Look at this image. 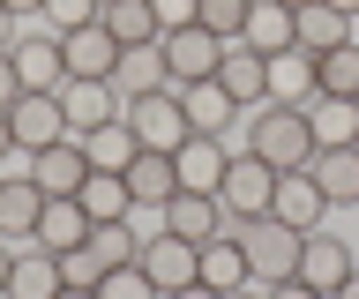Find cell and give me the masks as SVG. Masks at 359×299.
<instances>
[{
  "mask_svg": "<svg viewBox=\"0 0 359 299\" xmlns=\"http://www.w3.org/2000/svg\"><path fill=\"white\" fill-rule=\"evenodd\" d=\"M157 53H165V83H172V90H187V83H210V75H217L224 38H210L202 23H180V30H165V38H157Z\"/></svg>",
  "mask_w": 359,
  "mask_h": 299,
  "instance_id": "277c9868",
  "label": "cell"
},
{
  "mask_svg": "<svg viewBox=\"0 0 359 299\" xmlns=\"http://www.w3.org/2000/svg\"><path fill=\"white\" fill-rule=\"evenodd\" d=\"M180 113H187V127H195V135H232V120H247L240 105L224 97L217 75H210V83H187V90H180Z\"/></svg>",
  "mask_w": 359,
  "mask_h": 299,
  "instance_id": "d6986e66",
  "label": "cell"
},
{
  "mask_svg": "<svg viewBox=\"0 0 359 299\" xmlns=\"http://www.w3.org/2000/svg\"><path fill=\"white\" fill-rule=\"evenodd\" d=\"M314 187L330 195V209H344V202H359V150L352 142H337V150H314Z\"/></svg>",
  "mask_w": 359,
  "mask_h": 299,
  "instance_id": "d4e9b609",
  "label": "cell"
},
{
  "mask_svg": "<svg viewBox=\"0 0 359 299\" xmlns=\"http://www.w3.org/2000/svg\"><path fill=\"white\" fill-rule=\"evenodd\" d=\"M165 299H224V292H210V284L195 277V284H180V292H165Z\"/></svg>",
  "mask_w": 359,
  "mask_h": 299,
  "instance_id": "60d3db41",
  "label": "cell"
},
{
  "mask_svg": "<svg viewBox=\"0 0 359 299\" xmlns=\"http://www.w3.org/2000/svg\"><path fill=\"white\" fill-rule=\"evenodd\" d=\"M285 8H307V0H285Z\"/></svg>",
  "mask_w": 359,
  "mask_h": 299,
  "instance_id": "f907efd6",
  "label": "cell"
},
{
  "mask_svg": "<svg viewBox=\"0 0 359 299\" xmlns=\"http://www.w3.org/2000/svg\"><path fill=\"white\" fill-rule=\"evenodd\" d=\"M0 8H8V15H38L45 0H0Z\"/></svg>",
  "mask_w": 359,
  "mask_h": 299,
  "instance_id": "ee69618b",
  "label": "cell"
},
{
  "mask_svg": "<svg viewBox=\"0 0 359 299\" xmlns=\"http://www.w3.org/2000/svg\"><path fill=\"white\" fill-rule=\"evenodd\" d=\"M269 195H277V172H269L255 150H232L217 180V202H224V225H247V217H269Z\"/></svg>",
  "mask_w": 359,
  "mask_h": 299,
  "instance_id": "3957f363",
  "label": "cell"
},
{
  "mask_svg": "<svg viewBox=\"0 0 359 299\" xmlns=\"http://www.w3.org/2000/svg\"><path fill=\"white\" fill-rule=\"evenodd\" d=\"M97 23H105L120 46H157V38H165V23H157L150 0H105V15H97Z\"/></svg>",
  "mask_w": 359,
  "mask_h": 299,
  "instance_id": "f546056e",
  "label": "cell"
},
{
  "mask_svg": "<svg viewBox=\"0 0 359 299\" xmlns=\"http://www.w3.org/2000/svg\"><path fill=\"white\" fill-rule=\"evenodd\" d=\"M247 8H255V0H195V23L210 30V38H240V30H247Z\"/></svg>",
  "mask_w": 359,
  "mask_h": 299,
  "instance_id": "e575fe53",
  "label": "cell"
},
{
  "mask_svg": "<svg viewBox=\"0 0 359 299\" xmlns=\"http://www.w3.org/2000/svg\"><path fill=\"white\" fill-rule=\"evenodd\" d=\"M240 150H255L269 172H307V165H314V127H307V105H285V97L255 105V113H247V142H240Z\"/></svg>",
  "mask_w": 359,
  "mask_h": 299,
  "instance_id": "6da1fadb",
  "label": "cell"
},
{
  "mask_svg": "<svg viewBox=\"0 0 359 299\" xmlns=\"http://www.w3.org/2000/svg\"><path fill=\"white\" fill-rule=\"evenodd\" d=\"M90 239V217H83V202L75 195H45V209H38V232H30V247H45V254H75Z\"/></svg>",
  "mask_w": 359,
  "mask_h": 299,
  "instance_id": "5bb4252c",
  "label": "cell"
},
{
  "mask_svg": "<svg viewBox=\"0 0 359 299\" xmlns=\"http://www.w3.org/2000/svg\"><path fill=\"white\" fill-rule=\"evenodd\" d=\"M135 262L150 270L157 292H180V284H195V247H187V239H172V232H150Z\"/></svg>",
  "mask_w": 359,
  "mask_h": 299,
  "instance_id": "e0dca14e",
  "label": "cell"
},
{
  "mask_svg": "<svg viewBox=\"0 0 359 299\" xmlns=\"http://www.w3.org/2000/svg\"><path fill=\"white\" fill-rule=\"evenodd\" d=\"M60 60H67V75H97V83H112L120 38H112L105 23H83V30H67V38H60Z\"/></svg>",
  "mask_w": 359,
  "mask_h": 299,
  "instance_id": "2e32d148",
  "label": "cell"
},
{
  "mask_svg": "<svg viewBox=\"0 0 359 299\" xmlns=\"http://www.w3.org/2000/svg\"><path fill=\"white\" fill-rule=\"evenodd\" d=\"M120 180H128L135 209H165V202H172V187H180V165H172V150H142Z\"/></svg>",
  "mask_w": 359,
  "mask_h": 299,
  "instance_id": "ffe728a7",
  "label": "cell"
},
{
  "mask_svg": "<svg viewBox=\"0 0 359 299\" xmlns=\"http://www.w3.org/2000/svg\"><path fill=\"white\" fill-rule=\"evenodd\" d=\"M128 127H135V142L142 150H180V142L195 135L187 127V113H180V90L165 83V90H150V97H128Z\"/></svg>",
  "mask_w": 359,
  "mask_h": 299,
  "instance_id": "5b68a950",
  "label": "cell"
},
{
  "mask_svg": "<svg viewBox=\"0 0 359 299\" xmlns=\"http://www.w3.org/2000/svg\"><path fill=\"white\" fill-rule=\"evenodd\" d=\"M120 113H128L120 90L97 83V75H67V83H60V120H67V135H97V127L120 120Z\"/></svg>",
  "mask_w": 359,
  "mask_h": 299,
  "instance_id": "8992f818",
  "label": "cell"
},
{
  "mask_svg": "<svg viewBox=\"0 0 359 299\" xmlns=\"http://www.w3.org/2000/svg\"><path fill=\"white\" fill-rule=\"evenodd\" d=\"M8 68H15L22 90H60L67 83V60H60V38H53V30H15Z\"/></svg>",
  "mask_w": 359,
  "mask_h": 299,
  "instance_id": "30bf717a",
  "label": "cell"
},
{
  "mask_svg": "<svg viewBox=\"0 0 359 299\" xmlns=\"http://www.w3.org/2000/svg\"><path fill=\"white\" fill-rule=\"evenodd\" d=\"M8 135H15L22 158H30V150H45V142H60V135H67L60 90H15V105H8Z\"/></svg>",
  "mask_w": 359,
  "mask_h": 299,
  "instance_id": "9c48e42d",
  "label": "cell"
},
{
  "mask_svg": "<svg viewBox=\"0 0 359 299\" xmlns=\"http://www.w3.org/2000/svg\"><path fill=\"white\" fill-rule=\"evenodd\" d=\"M150 8H157V23H165V30H180V23H195V0H150Z\"/></svg>",
  "mask_w": 359,
  "mask_h": 299,
  "instance_id": "74e56055",
  "label": "cell"
},
{
  "mask_svg": "<svg viewBox=\"0 0 359 299\" xmlns=\"http://www.w3.org/2000/svg\"><path fill=\"white\" fill-rule=\"evenodd\" d=\"M359 262H352V247H344V239H337V232H322L314 225L307 239H299V284H314V292H337V284H344V277H352Z\"/></svg>",
  "mask_w": 359,
  "mask_h": 299,
  "instance_id": "7c38bea8",
  "label": "cell"
},
{
  "mask_svg": "<svg viewBox=\"0 0 359 299\" xmlns=\"http://www.w3.org/2000/svg\"><path fill=\"white\" fill-rule=\"evenodd\" d=\"M157 232H172V239L202 247V239H217V232H224V202H217V195H202V187H172V202L157 209Z\"/></svg>",
  "mask_w": 359,
  "mask_h": 299,
  "instance_id": "52a82bcc",
  "label": "cell"
},
{
  "mask_svg": "<svg viewBox=\"0 0 359 299\" xmlns=\"http://www.w3.org/2000/svg\"><path fill=\"white\" fill-rule=\"evenodd\" d=\"M224 299H269V284H255V277H247L240 292H224Z\"/></svg>",
  "mask_w": 359,
  "mask_h": 299,
  "instance_id": "b9f144b4",
  "label": "cell"
},
{
  "mask_svg": "<svg viewBox=\"0 0 359 299\" xmlns=\"http://www.w3.org/2000/svg\"><path fill=\"white\" fill-rule=\"evenodd\" d=\"M90 254H97L105 270L135 262V254H142V232H135V217H120V225H90Z\"/></svg>",
  "mask_w": 359,
  "mask_h": 299,
  "instance_id": "d6a6232c",
  "label": "cell"
},
{
  "mask_svg": "<svg viewBox=\"0 0 359 299\" xmlns=\"http://www.w3.org/2000/svg\"><path fill=\"white\" fill-rule=\"evenodd\" d=\"M15 90H22V83H15V68H8V53H0V113L15 105Z\"/></svg>",
  "mask_w": 359,
  "mask_h": 299,
  "instance_id": "ab89813d",
  "label": "cell"
},
{
  "mask_svg": "<svg viewBox=\"0 0 359 299\" xmlns=\"http://www.w3.org/2000/svg\"><path fill=\"white\" fill-rule=\"evenodd\" d=\"M38 15H45V30H53V38H67V30L97 23V15H105V0H45Z\"/></svg>",
  "mask_w": 359,
  "mask_h": 299,
  "instance_id": "d590c367",
  "label": "cell"
},
{
  "mask_svg": "<svg viewBox=\"0 0 359 299\" xmlns=\"http://www.w3.org/2000/svg\"><path fill=\"white\" fill-rule=\"evenodd\" d=\"M269 299H330V292H314V284H299V277H285V284H269Z\"/></svg>",
  "mask_w": 359,
  "mask_h": 299,
  "instance_id": "f35d334b",
  "label": "cell"
},
{
  "mask_svg": "<svg viewBox=\"0 0 359 299\" xmlns=\"http://www.w3.org/2000/svg\"><path fill=\"white\" fill-rule=\"evenodd\" d=\"M330 8H337V15H352V23H359V0H330Z\"/></svg>",
  "mask_w": 359,
  "mask_h": 299,
  "instance_id": "681fc988",
  "label": "cell"
},
{
  "mask_svg": "<svg viewBox=\"0 0 359 299\" xmlns=\"http://www.w3.org/2000/svg\"><path fill=\"white\" fill-rule=\"evenodd\" d=\"M97 299H165V292L150 284V270H142V262H120V270L97 277Z\"/></svg>",
  "mask_w": 359,
  "mask_h": 299,
  "instance_id": "836d02e7",
  "label": "cell"
},
{
  "mask_svg": "<svg viewBox=\"0 0 359 299\" xmlns=\"http://www.w3.org/2000/svg\"><path fill=\"white\" fill-rule=\"evenodd\" d=\"M269 217L292 232H314L322 217H330V195L314 187V172H277V195H269Z\"/></svg>",
  "mask_w": 359,
  "mask_h": 299,
  "instance_id": "4fadbf2b",
  "label": "cell"
},
{
  "mask_svg": "<svg viewBox=\"0 0 359 299\" xmlns=\"http://www.w3.org/2000/svg\"><path fill=\"white\" fill-rule=\"evenodd\" d=\"M307 127H314V150L359 142V97H307Z\"/></svg>",
  "mask_w": 359,
  "mask_h": 299,
  "instance_id": "4316f807",
  "label": "cell"
},
{
  "mask_svg": "<svg viewBox=\"0 0 359 299\" xmlns=\"http://www.w3.org/2000/svg\"><path fill=\"white\" fill-rule=\"evenodd\" d=\"M240 38H247L255 53H285L299 30H292V8H285V0H255V8H247V30H240Z\"/></svg>",
  "mask_w": 359,
  "mask_h": 299,
  "instance_id": "1f68e13d",
  "label": "cell"
},
{
  "mask_svg": "<svg viewBox=\"0 0 359 299\" xmlns=\"http://www.w3.org/2000/svg\"><path fill=\"white\" fill-rule=\"evenodd\" d=\"M15 46V15H8V8H0V53Z\"/></svg>",
  "mask_w": 359,
  "mask_h": 299,
  "instance_id": "7bdbcfd3",
  "label": "cell"
},
{
  "mask_svg": "<svg viewBox=\"0 0 359 299\" xmlns=\"http://www.w3.org/2000/svg\"><path fill=\"white\" fill-rule=\"evenodd\" d=\"M53 299H97V292H90V284H60Z\"/></svg>",
  "mask_w": 359,
  "mask_h": 299,
  "instance_id": "7dc6e473",
  "label": "cell"
},
{
  "mask_svg": "<svg viewBox=\"0 0 359 299\" xmlns=\"http://www.w3.org/2000/svg\"><path fill=\"white\" fill-rule=\"evenodd\" d=\"M217 83H224V97H232L240 113H255V105H269V53H255L247 38H224Z\"/></svg>",
  "mask_w": 359,
  "mask_h": 299,
  "instance_id": "ba28073f",
  "label": "cell"
},
{
  "mask_svg": "<svg viewBox=\"0 0 359 299\" xmlns=\"http://www.w3.org/2000/svg\"><path fill=\"white\" fill-rule=\"evenodd\" d=\"M314 97H359V38L314 53Z\"/></svg>",
  "mask_w": 359,
  "mask_h": 299,
  "instance_id": "83f0119b",
  "label": "cell"
},
{
  "mask_svg": "<svg viewBox=\"0 0 359 299\" xmlns=\"http://www.w3.org/2000/svg\"><path fill=\"white\" fill-rule=\"evenodd\" d=\"M112 90H120V105L165 90V53H157V46H120V60H112Z\"/></svg>",
  "mask_w": 359,
  "mask_h": 299,
  "instance_id": "cb8c5ba5",
  "label": "cell"
},
{
  "mask_svg": "<svg viewBox=\"0 0 359 299\" xmlns=\"http://www.w3.org/2000/svg\"><path fill=\"white\" fill-rule=\"evenodd\" d=\"M53 292H60V254L15 247V262H8V292H0V299H53Z\"/></svg>",
  "mask_w": 359,
  "mask_h": 299,
  "instance_id": "7402d4cb",
  "label": "cell"
},
{
  "mask_svg": "<svg viewBox=\"0 0 359 299\" xmlns=\"http://www.w3.org/2000/svg\"><path fill=\"white\" fill-rule=\"evenodd\" d=\"M269 97H285V105H307L314 97V53L292 38L285 53H269Z\"/></svg>",
  "mask_w": 359,
  "mask_h": 299,
  "instance_id": "484cf974",
  "label": "cell"
},
{
  "mask_svg": "<svg viewBox=\"0 0 359 299\" xmlns=\"http://www.w3.org/2000/svg\"><path fill=\"white\" fill-rule=\"evenodd\" d=\"M45 209V187L30 172H0V239H30Z\"/></svg>",
  "mask_w": 359,
  "mask_h": 299,
  "instance_id": "ac0fdd59",
  "label": "cell"
},
{
  "mask_svg": "<svg viewBox=\"0 0 359 299\" xmlns=\"http://www.w3.org/2000/svg\"><path fill=\"white\" fill-rule=\"evenodd\" d=\"M15 158V135H8V113H0V165Z\"/></svg>",
  "mask_w": 359,
  "mask_h": 299,
  "instance_id": "f6af8a7d",
  "label": "cell"
},
{
  "mask_svg": "<svg viewBox=\"0 0 359 299\" xmlns=\"http://www.w3.org/2000/svg\"><path fill=\"white\" fill-rule=\"evenodd\" d=\"M352 150H359V142H352Z\"/></svg>",
  "mask_w": 359,
  "mask_h": 299,
  "instance_id": "816d5d0a",
  "label": "cell"
},
{
  "mask_svg": "<svg viewBox=\"0 0 359 299\" xmlns=\"http://www.w3.org/2000/svg\"><path fill=\"white\" fill-rule=\"evenodd\" d=\"M195 277L210 284V292H240V284H247V254H240V239H232V225L195 247Z\"/></svg>",
  "mask_w": 359,
  "mask_h": 299,
  "instance_id": "44dd1931",
  "label": "cell"
},
{
  "mask_svg": "<svg viewBox=\"0 0 359 299\" xmlns=\"http://www.w3.org/2000/svg\"><path fill=\"white\" fill-rule=\"evenodd\" d=\"M172 165H180V187H202V195H217L224 165H232V135H187V142L172 150Z\"/></svg>",
  "mask_w": 359,
  "mask_h": 299,
  "instance_id": "9a60e30c",
  "label": "cell"
},
{
  "mask_svg": "<svg viewBox=\"0 0 359 299\" xmlns=\"http://www.w3.org/2000/svg\"><path fill=\"white\" fill-rule=\"evenodd\" d=\"M330 299H359V270H352V277H344V284H337V292H330Z\"/></svg>",
  "mask_w": 359,
  "mask_h": 299,
  "instance_id": "bcb514c9",
  "label": "cell"
},
{
  "mask_svg": "<svg viewBox=\"0 0 359 299\" xmlns=\"http://www.w3.org/2000/svg\"><path fill=\"white\" fill-rule=\"evenodd\" d=\"M232 239H240L255 284H285V277L299 270V239H307V232L277 225V217H247V225H232Z\"/></svg>",
  "mask_w": 359,
  "mask_h": 299,
  "instance_id": "7a4b0ae2",
  "label": "cell"
},
{
  "mask_svg": "<svg viewBox=\"0 0 359 299\" xmlns=\"http://www.w3.org/2000/svg\"><path fill=\"white\" fill-rule=\"evenodd\" d=\"M75 202H83V217H90V225H120V217H135L128 180H120V172H97V165H90V180L75 187Z\"/></svg>",
  "mask_w": 359,
  "mask_h": 299,
  "instance_id": "603a6c76",
  "label": "cell"
},
{
  "mask_svg": "<svg viewBox=\"0 0 359 299\" xmlns=\"http://www.w3.org/2000/svg\"><path fill=\"white\" fill-rule=\"evenodd\" d=\"M22 172H30L45 195H75V187L90 180V150H83V135H60V142H45V150H30Z\"/></svg>",
  "mask_w": 359,
  "mask_h": 299,
  "instance_id": "8fae6325",
  "label": "cell"
},
{
  "mask_svg": "<svg viewBox=\"0 0 359 299\" xmlns=\"http://www.w3.org/2000/svg\"><path fill=\"white\" fill-rule=\"evenodd\" d=\"M292 30H299V46L307 53H330L352 38V15H337L330 0H307V8H292Z\"/></svg>",
  "mask_w": 359,
  "mask_h": 299,
  "instance_id": "f1b7e54d",
  "label": "cell"
},
{
  "mask_svg": "<svg viewBox=\"0 0 359 299\" xmlns=\"http://www.w3.org/2000/svg\"><path fill=\"white\" fill-rule=\"evenodd\" d=\"M8 262H15V247H8V239H0V292H8Z\"/></svg>",
  "mask_w": 359,
  "mask_h": 299,
  "instance_id": "c3c4849f",
  "label": "cell"
},
{
  "mask_svg": "<svg viewBox=\"0 0 359 299\" xmlns=\"http://www.w3.org/2000/svg\"><path fill=\"white\" fill-rule=\"evenodd\" d=\"M83 150H90V165H97V172H128V165L142 158V142H135L128 113H120V120H105L97 135H83Z\"/></svg>",
  "mask_w": 359,
  "mask_h": 299,
  "instance_id": "4dcf8cb0",
  "label": "cell"
},
{
  "mask_svg": "<svg viewBox=\"0 0 359 299\" xmlns=\"http://www.w3.org/2000/svg\"><path fill=\"white\" fill-rule=\"evenodd\" d=\"M97 277H105V262L90 254V239H83L75 254H60V284H90V292H97Z\"/></svg>",
  "mask_w": 359,
  "mask_h": 299,
  "instance_id": "8d00e7d4",
  "label": "cell"
}]
</instances>
